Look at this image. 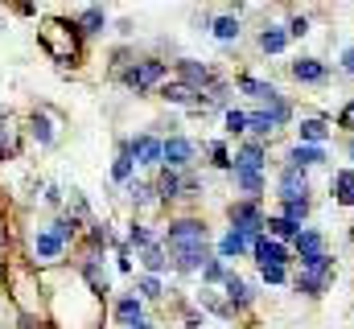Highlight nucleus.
<instances>
[{
  "mask_svg": "<svg viewBox=\"0 0 354 329\" xmlns=\"http://www.w3.org/2000/svg\"><path fill=\"white\" fill-rule=\"evenodd\" d=\"M248 132H252V136H272L276 124L268 120V111H248Z\"/></svg>",
  "mask_w": 354,
  "mask_h": 329,
  "instance_id": "33",
  "label": "nucleus"
},
{
  "mask_svg": "<svg viewBox=\"0 0 354 329\" xmlns=\"http://www.w3.org/2000/svg\"><path fill=\"white\" fill-rule=\"evenodd\" d=\"M206 263H210L206 247H202V251H177V255H174V267H177V272H202Z\"/></svg>",
  "mask_w": 354,
  "mask_h": 329,
  "instance_id": "25",
  "label": "nucleus"
},
{
  "mask_svg": "<svg viewBox=\"0 0 354 329\" xmlns=\"http://www.w3.org/2000/svg\"><path fill=\"white\" fill-rule=\"evenodd\" d=\"M223 292H227V305H231V309H243V305H252V297H256V288H252L248 280H239L235 272L223 280Z\"/></svg>",
  "mask_w": 354,
  "mask_h": 329,
  "instance_id": "15",
  "label": "nucleus"
},
{
  "mask_svg": "<svg viewBox=\"0 0 354 329\" xmlns=\"http://www.w3.org/2000/svg\"><path fill=\"white\" fill-rule=\"evenodd\" d=\"M0 276H4V263H0Z\"/></svg>",
  "mask_w": 354,
  "mask_h": 329,
  "instance_id": "48",
  "label": "nucleus"
},
{
  "mask_svg": "<svg viewBox=\"0 0 354 329\" xmlns=\"http://www.w3.org/2000/svg\"><path fill=\"white\" fill-rule=\"evenodd\" d=\"M153 194H157V185H145V181H132V185H128V198H132L136 206H149Z\"/></svg>",
  "mask_w": 354,
  "mask_h": 329,
  "instance_id": "36",
  "label": "nucleus"
},
{
  "mask_svg": "<svg viewBox=\"0 0 354 329\" xmlns=\"http://www.w3.org/2000/svg\"><path fill=\"white\" fill-rule=\"evenodd\" d=\"M128 153H132L136 164L157 169V164H165V140H157V136H136V140H128Z\"/></svg>",
  "mask_w": 354,
  "mask_h": 329,
  "instance_id": "7",
  "label": "nucleus"
},
{
  "mask_svg": "<svg viewBox=\"0 0 354 329\" xmlns=\"http://www.w3.org/2000/svg\"><path fill=\"white\" fill-rule=\"evenodd\" d=\"M62 251H66V243H62L50 227L33 235V259H37V263H58V259H62Z\"/></svg>",
  "mask_w": 354,
  "mask_h": 329,
  "instance_id": "11",
  "label": "nucleus"
},
{
  "mask_svg": "<svg viewBox=\"0 0 354 329\" xmlns=\"http://www.w3.org/2000/svg\"><path fill=\"white\" fill-rule=\"evenodd\" d=\"M346 157H351V164H354V140H351V144H346Z\"/></svg>",
  "mask_w": 354,
  "mask_h": 329,
  "instance_id": "47",
  "label": "nucleus"
},
{
  "mask_svg": "<svg viewBox=\"0 0 354 329\" xmlns=\"http://www.w3.org/2000/svg\"><path fill=\"white\" fill-rule=\"evenodd\" d=\"M342 70H346V75H354V46L342 54Z\"/></svg>",
  "mask_w": 354,
  "mask_h": 329,
  "instance_id": "45",
  "label": "nucleus"
},
{
  "mask_svg": "<svg viewBox=\"0 0 354 329\" xmlns=\"http://www.w3.org/2000/svg\"><path fill=\"white\" fill-rule=\"evenodd\" d=\"M305 214H309V202H284V214L280 218H288L292 227H305Z\"/></svg>",
  "mask_w": 354,
  "mask_h": 329,
  "instance_id": "37",
  "label": "nucleus"
},
{
  "mask_svg": "<svg viewBox=\"0 0 354 329\" xmlns=\"http://www.w3.org/2000/svg\"><path fill=\"white\" fill-rule=\"evenodd\" d=\"M231 227H235V231H243V235H252V239H260V235H264V227H268V214L256 206V202H248V198H243V202H235V206H231Z\"/></svg>",
  "mask_w": 354,
  "mask_h": 329,
  "instance_id": "5",
  "label": "nucleus"
},
{
  "mask_svg": "<svg viewBox=\"0 0 354 329\" xmlns=\"http://www.w3.org/2000/svg\"><path fill=\"white\" fill-rule=\"evenodd\" d=\"M214 37H218V41H235V37H239V21H235V17H218V21H214Z\"/></svg>",
  "mask_w": 354,
  "mask_h": 329,
  "instance_id": "34",
  "label": "nucleus"
},
{
  "mask_svg": "<svg viewBox=\"0 0 354 329\" xmlns=\"http://www.w3.org/2000/svg\"><path fill=\"white\" fill-rule=\"evenodd\" d=\"M235 185L248 194V202H256L264 194V173H252V169H235Z\"/></svg>",
  "mask_w": 354,
  "mask_h": 329,
  "instance_id": "22",
  "label": "nucleus"
},
{
  "mask_svg": "<svg viewBox=\"0 0 354 329\" xmlns=\"http://www.w3.org/2000/svg\"><path fill=\"white\" fill-rule=\"evenodd\" d=\"M161 95H165L169 103H189V107H202V95H198V91H189V86H181V82L161 86Z\"/></svg>",
  "mask_w": 354,
  "mask_h": 329,
  "instance_id": "28",
  "label": "nucleus"
},
{
  "mask_svg": "<svg viewBox=\"0 0 354 329\" xmlns=\"http://www.w3.org/2000/svg\"><path fill=\"white\" fill-rule=\"evenodd\" d=\"M140 263L149 267V276H157V272H165V267H169V259H165V247H161V243L145 247V251H140Z\"/></svg>",
  "mask_w": 354,
  "mask_h": 329,
  "instance_id": "29",
  "label": "nucleus"
},
{
  "mask_svg": "<svg viewBox=\"0 0 354 329\" xmlns=\"http://www.w3.org/2000/svg\"><path fill=\"white\" fill-rule=\"evenodd\" d=\"M75 227H79L75 218H54V223H50V231H54L62 243H71V239H75Z\"/></svg>",
  "mask_w": 354,
  "mask_h": 329,
  "instance_id": "40",
  "label": "nucleus"
},
{
  "mask_svg": "<svg viewBox=\"0 0 354 329\" xmlns=\"http://www.w3.org/2000/svg\"><path fill=\"white\" fill-rule=\"evenodd\" d=\"M75 25H79V33L95 37V33H103V25H107V12H103V8H83Z\"/></svg>",
  "mask_w": 354,
  "mask_h": 329,
  "instance_id": "23",
  "label": "nucleus"
},
{
  "mask_svg": "<svg viewBox=\"0 0 354 329\" xmlns=\"http://www.w3.org/2000/svg\"><path fill=\"white\" fill-rule=\"evenodd\" d=\"M128 243L136 247V251H145V247H153L157 239H153V231H149V227H140V223H136V227L128 231Z\"/></svg>",
  "mask_w": 354,
  "mask_h": 329,
  "instance_id": "39",
  "label": "nucleus"
},
{
  "mask_svg": "<svg viewBox=\"0 0 354 329\" xmlns=\"http://www.w3.org/2000/svg\"><path fill=\"white\" fill-rule=\"evenodd\" d=\"M252 255H256V263H260V267H288V259H292V251H288V247L276 243V239H268V235L256 239Z\"/></svg>",
  "mask_w": 354,
  "mask_h": 329,
  "instance_id": "8",
  "label": "nucleus"
},
{
  "mask_svg": "<svg viewBox=\"0 0 354 329\" xmlns=\"http://www.w3.org/2000/svg\"><path fill=\"white\" fill-rule=\"evenodd\" d=\"M29 132H33V140H41V144H50V140H54V128H50V120H46L41 111H33V115H29Z\"/></svg>",
  "mask_w": 354,
  "mask_h": 329,
  "instance_id": "31",
  "label": "nucleus"
},
{
  "mask_svg": "<svg viewBox=\"0 0 354 329\" xmlns=\"http://www.w3.org/2000/svg\"><path fill=\"white\" fill-rule=\"evenodd\" d=\"M301 231H305V227H292V223H288V218H280V214H276V218H268V239H276V243H284V239H292V243H297V235H301Z\"/></svg>",
  "mask_w": 354,
  "mask_h": 329,
  "instance_id": "26",
  "label": "nucleus"
},
{
  "mask_svg": "<svg viewBox=\"0 0 354 329\" xmlns=\"http://www.w3.org/2000/svg\"><path fill=\"white\" fill-rule=\"evenodd\" d=\"M165 79V62H157V58H145V62H132L128 70H124V86L128 91H136V95H145V91H153L157 82Z\"/></svg>",
  "mask_w": 354,
  "mask_h": 329,
  "instance_id": "4",
  "label": "nucleus"
},
{
  "mask_svg": "<svg viewBox=\"0 0 354 329\" xmlns=\"http://www.w3.org/2000/svg\"><path fill=\"white\" fill-rule=\"evenodd\" d=\"M338 124H342V128H354V99L346 103V107H342V115H338Z\"/></svg>",
  "mask_w": 354,
  "mask_h": 329,
  "instance_id": "44",
  "label": "nucleus"
},
{
  "mask_svg": "<svg viewBox=\"0 0 354 329\" xmlns=\"http://www.w3.org/2000/svg\"><path fill=\"white\" fill-rule=\"evenodd\" d=\"M330 280H334V259L322 255V259H305L292 284H297V292H305V297H322V292L330 288Z\"/></svg>",
  "mask_w": 354,
  "mask_h": 329,
  "instance_id": "2",
  "label": "nucleus"
},
{
  "mask_svg": "<svg viewBox=\"0 0 354 329\" xmlns=\"http://www.w3.org/2000/svg\"><path fill=\"white\" fill-rule=\"evenodd\" d=\"M132 169H136V161H132V153H128V144H124L120 157H115V164H111V177L124 181V185H132Z\"/></svg>",
  "mask_w": 354,
  "mask_h": 329,
  "instance_id": "30",
  "label": "nucleus"
},
{
  "mask_svg": "<svg viewBox=\"0 0 354 329\" xmlns=\"http://www.w3.org/2000/svg\"><path fill=\"white\" fill-rule=\"evenodd\" d=\"M165 247L169 251H202L206 247V227L198 223V218H177L165 227Z\"/></svg>",
  "mask_w": 354,
  "mask_h": 329,
  "instance_id": "3",
  "label": "nucleus"
},
{
  "mask_svg": "<svg viewBox=\"0 0 354 329\" xmlns=\"http://www.w3.org/2000/svg\"><path fill=\"white\" fill-rule=\"evenodd\" d=\"M115 321L128 329L136 326V321H145V305H140V297H120L115 301Z\"/></svg>",
  "mask_w": 354,
  "mask_h": 329,
  "instance_id": "16",
  "label": "nucleus"
},
{
  "mask_svg": "<svg viewBox=\"0 0 354 329\" xmlns=\"http://www.w3.org/2000/svg\"><path fill=\"white\" fill-rule=\"evenodd\" d=\"M322 161H326V149H313V144H297L288 153V164H297V169H309V164H322Z\"/></svg>",
  "mask_w": 354,
  "mask_h": 329,
  "instance_id": "24",
  "label": "nucleus"
},
{
  "mask_svg": "<svg viewBox=\"0 0 354 329\" xmlns=\"http://www.w3.org/2000/svg\"><path fill=\"white\" fill-rule=\"evenodd\" d=\"M305 33H309V21L305 17H292L288 21V37H305Z\"/></svg>",
  "mask_w": 354,
  "mask_h": 329,
  "instance_id": "43",
  "label": "nucleus"
},
{
  "mask_svg": "<svg viewBox=\"0 0 354 329\" xmlns=\"http://www.w3.org/2000/svg\"><path fill=\"white\" fill-rule=\"evenodd\" d=\"M177 75H181V86H189V91H198V95L214 86V75H210L202 62H194V58H181V62H177Z\"/></svg>",
  "mask_w": 354,
  "mask_h": 329,
  "instance_id": "9",
  "label": "nucleus"
},
{
  "mask_svg": "<svg viewBox=\"0 0 354 329\" xmlns=\"http://www.w3.org/2000/svg\"><path fill=\"white\" fill-rule=\"evenodd\" d=\"M288 46V29H280V25H268L264 33H260V50L264 54H280Z\"/></svg>",
  "mask_w": 354,
  "mask_h": 329,
  "instance_id": "27",
  "label": "nucleus"
},
{
  "mask_svg": "<svg viewBox=\"0 0 354 329\" xmlns=\"http://www.w3.org/2000/svg\"><path fill=\"white\" fill-rule=\"evenodd\" d=\"M227 276H231V272H227V263H223L218 255H210V263L202 267V284H223Z\"/></svg>",
  "mask_w": 354,
  "mask_h": 329,
  "instance_id": "32",
  "label": "nucleus"
},
{
  "mask_svg": "<svg viewBox=\"0 0 354 329\" xmlns=\"http://www.w3.org/2000/svg\"><path fill=\"white\" fill-rule=\"evenodd\" d=\"M264 111H268V120H272L276 128H284V124L292 120V107H288L284 99H276V103H272V107H264Z\"/></svg>",
  "mask_w": 354,
  "mask_h": 329,
  "instance_id": "38",
  "label": "nucleus"
},
{
  "mask_svg": "<svg viewBox=\"0 0 354 329\" xmlns=\"http://www.w3.org/2000/svg\"><path fill=\"white\" fill-rule=\"evenodd\" d=\"M292 251H297V259H301V263H305V259H322V255H326V235H322V231H313V227H305V231L297 235Z\"/></svg>",
  "mask_w": 354,
  "mask_h": 329,
  "instance_id": "12",
  "label": "nucleus"
},
{
  "mask_svg": "<svg viewBox=\"0 0 354 329\" xmlns=\"http://www.w3.org/2000/svg\"><path fill=\"white\" fill-rule=\"evenodd\" d=\"M181 194H185V177L174 173V169H165V173L157 177V198H161V202H174Z\"/></svg>",
  "mask_w": 354,
  "mask_h": 329,
  "instance_id": "19",
  "label": "nucleus"
},
{
  "mask_svg": "<svg viewBox=\"0 0 354 329\" xmlns=\"http://www.w3.org/2000/svg\"><path fill=\"white\" fill-rule=\"evenodd\" d=\"M136 288H140V297H145V301H157V297H161V292H165V288H161V280H157V276H140V284H136Z\"/></svg>",
  "mask_w": 354,
  "mask_h": 329,
  "instance_id": "41",
  "label": "nucleus"
},
{
  "mask_svg": "<svg viewBox=\"0 0 354 329\" xmlns=\"http://www.w3.org/2000/svg\"><path fill=\"white\" fill-rule=\"evenodd\" d=\"M276 198L280 202H305L309 198V173L297 169V164H284V173L276 181Z\"/></svg>",
  "mask_w": 354,
  "mask_h": 329,
  "instance_id": "6",
  "label": "nucleus"
},
{
  "mask_svg": "<svg viewBox=\"0 0 354 329\" xmlns=\"http://www.w3.org/2000/svg\"><path fill=\"white\" fill-rule=\"evenodd\" d=\"M326 140H330V124H326V120H301V144L322 149Z\"/></svg>",
  "mask_w": 354,
  "mask_h": 329,
  "instance_id": "20",
  "label": "nucleus"
},
{
  "mask_svg": "<svg viewBox=\"0 0 354 329\" xmlns=\"http://www.w3.org/2000/svg\"><path fill=\"white\" fill-rule=\"evenodd\" d=\"M252 247H256L252 235H243V231H235V227H231V231L223 235V243H218V259H239V255H248Z\"/></svg>",
  "mask_w": 354,
  "mask_h": 329,
  "instance_id": "14",
  "label": "nucleus"
},
{
  "mask_svg": "<svg viewBox=\"0 0 354 329\" xmlns=\"http://www.w3.org/2000/svg\"><path fill=\"white\" fill-rule=\"evenodd\" d=\"M239 91H243V95H252V99H256V103H264V107H272V103L280 99V91H276L272 82L256 79V75H239Z\"/></svg>",
  "mask_w": 354,
  "mask_h": 329,
  "instance_id": "13",
  "label": "nucleus"
},
{
  "mask_svg": "<svg viewBox=\"0 0 354 329\" xmlns=\"http://www.w3.org/2000/svg\"><path fill=\"white\" fill-rule=\"evenodd\" d=\"M128 329H153V326L149 321H136V326H128Z\"/></svg>",
  "mask_w": 354,
  "mask_h": 329,
  "instance_id": "46",
  "label": "nucleus"
},
{
  "mask_svg": "<svg viewBox=\"0 0 354 329\" xmlns=\"http://www.w3.org/2000/svg\"><path fill=\"white\" fill-rule=\"evenodd\" d=\"M37 37H41V46H46V54L54 58V62H79V25L71 21H46L41 29H37Z\"/></svg>",
  "mask_w": 354,
  "mask_h": 329,
  "instance_id": "1",
  "label": "nucleus"
},
{
  "mask_svg": "<svg viewBox=\"0 0 354 329\" xmlns=\"http://www.w3.org/2000/svg\"><path fill=\"white\" fill-rule=\"evenodd\" d=\"M260 276H264V284H284L288 267H260Z\"/></svg>",
  "mask_w": 354,
  "mask_h": 329,
  "instance_id": "42",
  "label": "nucleus"
},
{
  "mask_svg": "<svg viewBox=\"0 0 354 329\" xmlns=\"http://www.w3.org/2000/svg\"><path fill=\"white\" fill-rule=\"evenodd\" d=\"M326 62H317V58H297L292 62V79L297 82H326Z\"/></svg>",
  "mask_w": 354,
  "mask_h": 329,
  "instance_id": "17",
  "label": "nucleus"
},
{
  "mask_svg": "<svg viewBox=\"0 0 354 329\" xmlns=\"http://www.w3.org/2000/svg\"><path fill=\"white\" fill-rule=\"evenodd\" d=\"M194 140H185V136H169L165 140V169H174V173H181V169H189L194 164Z\"/></svg>",
  "mask_w": 354,
  "mask_h": 329,
  "instance_id": "10",
  "label": "nucleus"
},
{
  "mask_svg": "<svg viewBox=\"0 0 354 329\" xmlns=\"http://www.w3.org/2000/svg\"><path fill=\"white\" fill-rule=\"evenodd\" d=\"M330 189H334V198L342 206H354V169H338L334 181H330Z\"/></svg>",
  "mask_w": 354,
  "mask_h": 329,
  "instance_id": "21",
  "label": "nucleus"
},
{
  "mask_svg": "<svg viewBox=\"0 0 354 329\" xmlns=\"http://www.w3.org/2000/svg\"><path fill=\"white\" fill-rule=\"evenodd\" d=\"M223 120H227V132H231V136H243V132H248V111L227 107V115H223Z\"/></svg>",
  "mask_w": 354,
  "mask_h": 329,
  "instance_id": "35",
  "label": "nucleus"
},
{
  "mask_svg": "<svg viewBox=\"0 0 354 329\" xmlns=\"http://www.w3.org/2000/svg\"><path fill=\"white\" fill-rule=\"evenodd\" d=\"M235 169H252V173H264V144H260V140H248V144L235 153Z\"/></svg>",
  "mask_w": 354,
  "mask_h": 329,
  "instance_id": "18",
  "label": "nucleus"
}]
</instances>
